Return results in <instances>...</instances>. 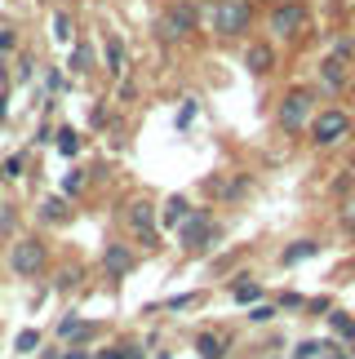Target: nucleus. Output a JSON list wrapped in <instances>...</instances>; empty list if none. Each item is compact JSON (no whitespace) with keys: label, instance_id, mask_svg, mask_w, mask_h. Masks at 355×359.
<instances>
[{"label":"nucleus","instance_id":"nucleus-36","mask_svg":"<svg viewBox=\"0 0 355 359\" xmlns=\"http://www.w3.org/2000/svg\"><path fill=\"white\" fill-rule=\"evenodd\" d=\"M196 116H200V98H187L182 107H178L173 124H178V129H191V120H196Z\"/></svg>","mask_w":355,"mask_h":359},{"label":"nucleus","instance_id":"nucleus-50","mask_svg":"<svg viewBox=\"0 0 355 359\" xmlns=\"http://www.w3.org/2000/svg\"><path fill=\"white\" fill-rule=\"evenodd\" d=\"M351 32H355V18H351Z\"/></svg>","mask_w":355,"mask_h":359},{"label":"nucleus","instance_id":"nucleus-47","mask_svg":"<svg viewBox=\"0 0 355 359\" xmlns=\"http://www.w3.org/2000/svg\"><path fill=\"white\" fill-rule=\"evenodd\" d=\"M347 98L355 102V72H351V85H347Z\"/></svg>","mask_w":355,"mask_h":359},{"label":"nucleus","instance_id":"nucleus-12","mask_svg":"<svg viewBox=\"0 0 355 359\" xmlns=\"http://www.w3.org/2000/svg\"><path fill=\"white\" fill-rule=\"evenodd\" d=\"M133 266H138V248H133V244L112 240L102 248V275H107V280H125V275H133Z\"/></svg>","mask_w":355,"mask_h":359},{"label":"nucleus","instance_id":"nucleus-24","mask_svg":"<svg viewBox=\"0 0 355 359\" xmlns=\"http://www.w3.org/2000/svg\"><path fill=\"white\" fill-rule=\"evenodd\" d=\"M196 351H200V359H222V355H227V337L200 333V337H196Z\"/></svg>","mask_w":355,"mask_h":359},{"label":"nucleus","instance_id":"nucleus-4","mask_svg":"<svg viewBox=\"0 0 355 359\" xmlns=\"http://www.w3.org/2000/svg\"><path fill=\"white\" fill-rule=\"evenodd\" d=\"M316 102H320V89L316 85H289V89L280 93V102H276V129L284 137H302L311 116L320 111Z\"/></svg>","mask_w":355,"mask_h":359},{"label":"nucleus","instance_id":"nucleus-23","mask_svg":"<svg viewBox=\"0 0 355 359\" xmlns=\"http://www.w3.org/2000/svg\"><path fill=\"white\" fill-rule=\"evenodd\" d=\"M133 248H138V253H160V248H165V236H160V226H142V231H133Z\"/></svg>","mask_w":355,"mask_h":359},{"label":"nucleus","instance_id":"nucleus-1","mask_svg":"<svg viewBox=\"0 0 355 359\" xmlns=\"http://www.w3.org/2000/svg\"><path fill=\"white\" fill-rule=\"evenodd\" d=\"M257 5L262 0H209L204 5V32L213 45H244L257 32Z\"/></svg>","mask_w":355,"mask_h":359},{"label":"nucleus","instance_id":"nucleus-18","mask_svg":"<svg viewBox=\"0 0 355 359\" xmlns=\"http://www.w3.org/2000/svg\"><path fill=\"white\" fill-rule=\"evenodd\" d=\"M320 248H324L320 240H311V236H302V240H293V244H284V248H280V266H297V262L316 257Z\"/></svg>","mask_w":355,"mask_h":359},{"label":"nucleus","instance_id":"nucleus-27","mask_svg":"<svg viewBox=\"0 0 355 359\" xmlns=\"http://www.w3.org/2000/svg\"><path fill=\"white\" fill-rule=\"evenodd\" d=\"M85 187H89V173H85V169H67V177H62V196H67V200L85 196Z\"/></svg>","mask_w":355,"mask_h":359},{"label":"nucleus","instance_id":"nucleus-5","mask_svg":"<svg viewBox=\"0 0 355 359\" xmlns=\"http://www.w3.org/2000/svg\"><path fill=\"white\" fill-rule=\"evenodd\" d=\"M217 244H222V222L213 217V204H191V213L178 226V248L196 257V253H213Z\"/></svg>","mask_w":355,"mask_h":359},{"label":"nucleus","instance_id":"nucleus-20","mask_svg":"<svg viewBox=\"0 0 355 359\" xmlns=\"http://www.w3.org/2000/svg\"><path fill=\"white\" fill-rule=\"evenodd\" d=\"M53 147H58L67 160H76L80 151H85V137H80V129H72V124H58V133H53Z\"/></svg>","mask_w":355,"mask_h":359},{"label":"nucleus","instance_id":"nucleus-10","mask_svg":"<svg viewBox=\"0 0 355 359\" xmlns=\"http://www.w3.org/2000/svg\"><path fill=\"white\" fill-rule=\"evenodd\" d=\"M98 49H102V76L112 80V85H116V80L125 76V72H133V62H129V45H125V36H120V32H112V27H107L102 40H98Z\"/></svg>","mask_w":355,"mask_h":359},{"label":"nucleus","instance_id":"nucleus-46","mask_svg":"<svg viewBox=\"0 0 355 359\" xmlns=\"http://www.w3.org/2000/svg\"><path fill=\"white\" fill-rule=\"evenodd\" d=\"M9 120V89H0V124Z\"/></svg>","mask_w":355,"mask_h":359},{"label":"nucleus","instance_id":"nucleus-45","mask_svg":"<svg viewBox=\"0 0 355 359\" xmlns=\"http://www.w3.org/2000/svg\"><path fill=\"white\" fill-rule=\"evenodd\" d=\"M58 359H93V351H85V346H67Z\"/></svg>","mask_w":355,"mask_h":359},{"label":"nucleus","instance_id":"nucleus-17","mask_svg":"<svg viewBox=\"0 0 355 359\" xmlns=\"http://www.w3.org/2000/svg\"><path fill=\"white\" fill-rule=\"evenodd\" d=\"M257 297H262V280H253L249 271H240L236 280H231V302H236V306H253Z\"/></svg>","mask_w":355,"mask_h":359},{"label":"nucleus","instance_id":"nucleus-49","mask_svg":"<svg viewBox=\"0 0 355 359\" xmlns=\"http://www.w3.org/2000/svg\"><path fill=\"white\" fill-rule=\"evenodd\" d=\"M58 5H72V9H76V5H80V0H58Z\"/></svg>","mask_w":355,"mask_h":359},{"label":"nucleus","instance_id":"nucleus-43","mask_svg":"<svg viewBox=\"0 0 355 359\" xmlns=\"http://www.w3.org/2000/svg\"><path fill=\"white\" fill-rule=\"evenodd\" d=\"M276 306H280V311H302V306H307V297H302V293H280Z\"/></svg>","mask_w":355,"mask_h":359},{"label":"nucleus","instance_id":"nucleus-2","mask_svg":"<svg viewBox=\"0 0 355 359\" xmlns=\"http://www.w3.org/2000/svg\"><path fill=\"white\" fill-rule=\"evenodd\" d=\"M311 22H316L311 0H271L262 13V27L276 45H297L302 36H311Z\"/></svg>","mask_w":355,"mask_h":359},{"label":"nucleus","instance_id":"nucleus-41","mask_svg":"<svg viewBox=\"0 0 355 359\" xmlns=\"http://www.w3.org/2000/svg\"><path fill=\"white\" fill-rule=\"evenodd\" d=\"M351 187H355V169H342V173L333 177V187H329V191H333V196H347Z\"/></svg>","mask_w":355,"mask_h":359},{"label":"nucleus","instance_id":"nucleus-7","mask_svg":"<svg viewBox=\"0 0 355 359\" xmlns=\"http://www.w3.org/2000/svg\"><path fill=\"white\" fill-rule=\"evenodd\" d=\"M49 240L45 236H18V240H9V253H5V266L9 275H18V280H40V275L49 271Z\"/></svg>","mask_w":355,"mask_h":359},{"label":"nucleus","instance_id":"nucleus-19","mask_svg":"<svg viewBox=\"0 0 355 359\" xmlns=\"http://www.w3.org/2000/svg\"><path fill=\"white\" fill-rule=\"evenodd\" d=\"M36 72H40L36 53H32V49H18V53H13V76H9V85H32Z\"/></svg>","mask_w":355,"mask_h":359},{"label":"nucleus","instance_id":"nucleus-26","mask_svg":"<svg viewBox=\"0 0 355 359\" xmlns=\"http://www.w3.org/2000/svg\"><path fill=\"white\" fill-rule=\"evenodd\" d=\"M27 173V151H13V156L0 160V182H13V177Z\"/></svg>","mask_w":355,"mask_h":359},{"label":"nucleus","instance_id":"nucleus-15","mask_svg":"<svg viewBox=\"0 0 355 359\" xmlns=\"http://www.w3.org/2000/svg\"><path fill=\"white\" fill-rule=\"evenodd\" d=\"M36 217H40V226H67L72 222V200H67L62 191L58 196H45L36 204Z\"/></svg>","mask_w":355,"mask_h":359},{"label":"nucleus","instance_id":"nucleus-28","mask_svg":"<svg viewBox=\"0 0 355 359\" xmlns=\"http://www.w3.org/2000/svg\"><path fill=\"white\" fill-rule=\"evenodd\" d=\"M133 98H138V80H133V72H125L116 80V107H133Z\"/></svg>","mask_w":355,"mask_h":359},{"label":"nucleus","instance_id":"nucleus-35","mask_svg":"<svg viewBox=\"0 0 355 359\" xmlns=\"http://www.w3.org/2000/svg\"><path fill=\"white\" fill-rule=\"evenodd\" d=\"M129 351H133V341H107V346L93 351V359H129Z\"/></svg>","mask_w":355,"mask_h":359},{"label":"nucleus","instance_id":"nucleus-25","mask_svg":"<svg viewBox=\"0 0 355 359\" xmlns=\"http://www.w3.org/2000/svg\"><path fill=\"white\" fill-rule=\"evenodd\" d=\"M329 53H333V58H342V62H351V67H355V32H337V36L329 40Z\"/></svg>","mask_w":355,"mask_h":359},{"label":"nucleus","instance_id":"nucleus-14","mask_svg":"<svg viewBox=\"0 0 355 359\" xmlns=\"http://www.w3.org/2000/svg\"><path fill=\"white\" fill-rule=\"evenodd\" d=\"M156 222H160V200H152V196H133V200L125 204V226H129V231L156 226Z\"/></svg>","mask_w":355,"mask_h":359},{"label":"nucleus","instance_id":"nucleus-21","mask_svg":"<svg viewBox=\"0 0 355 359\" xmlns=\"http://www.w3.org/2000/svg\"><path fill=\"white\" fill-rule=\"evenodd\" d=\"M191 213V200L187 196H169V200H160V222L165 226H182V217Z\"/></svg>","mask_w":355,"mask_h":359},{"label":"nucleus","instance_id":"nucleus-48","mask_svg":"<svg viewBox=\"0 0 355 359\" xmlns=\"http://www.w3.org/2000/svg\"><path fill=\"white\" fill-rule=\"evenodd\" d=\"M36 5H49V9H53V5H58V0H36Z\"/></svg>","mask_w":355,"mask_h":359},{"label":"nucleus","instance_id":"nucleus-11","mask_svg":"<svg viewBox=\"0 0 355 359\" xmlns=\"http://www.w3.org/2000/svg\"><path fill=\"white\" fill-rule=\"evenodd\" d=\"M67 72H72L76 80L80 76H98L102 72V49H98V40H93L89 32H80V40H72V58H67Z\"/></svg>","mask_w":355,"mask_h":359},{"label":"nucleus","instance_id":"nucleus-29","mask_svg":"<svg viewBox=\"0 0 355 359\" xmlns=\"http://www.w3.org/2000/svg\"><path fill=\"white\" fill-rule=\"evenodd\" d=\"M40 346H45V333H40V328H22V333L13 337V351H22V355H32Z\"/></svg>","mask_w":355,"mask_h":359},{"label":"nucleus","instance_id":"nucleus-54","mask_svg":"<svg viewBox=\"0 0 355 359\" xmlns=\"http://www.w3.org/2000/svg\"><path fill=\"white\" fill-rule=\"evenodd\" d=\"M329 359H333V355H329Z\"/></svg>","mask_w":355,"mask_h":359},{"label":"nucleus","instance_id":"nucleus-8","mask_svg":"<svg viewBox=\"0 0 355 359\" xmlns=\"http://www.w3.org/2000/svg\"><path fill=\"white\" fill-rule=\"evenodd\" d=\"M244 72L257 76V80H267V76H276V67H280V45L271 36H253V40H244Z\"/></svg>","mask_w":355,"mask_h":359},{"label":"nucleus","instance_id":"nucleus-52","mask_svg":"<svg viewBox=\"0 0 355 359\" xmlns=\"http://www.w3.org/2000/svg\"><path fill=\"white\" fill-rule=\"evenodd\" d=\"M0 209H5V204H0Z\"/></svg>","mask_w":355,"mask_h":359},{"label":"nucleus","instance_id":"nucleus-38","mask_svg":"<svg viewBox=\"0 0 355 359\" xmlns=\"http://www.w3.org/2000/svg\"><path fill=\"white\" fill-rule=\"evenodd\" d=\"M80 328H85V320H80L76 311H67V320L58 324V337H67V341H76V333H80Z\"/></svg>","mask_w":355,"mask_h":359},{"label":"nucleus","instance_id":"nucleus-33","mask_svg":"<svg viewBox=\"0 0 355 359\" xmlns=\"http://www.w3.org/2000/svg\"><path fill=\"white\" fill-rule=\"evenodd\" d=\"M200 306V293H178V297H165L156 311H196Z\"/></svg>","mask_w":355,"mask_h":359},{"label":"nucleus","instance_id":"nucleus-16","mask_svg":"<svg viewBox=\"0 0 355 359\" xmlns=\"http://www.w3.org/2000/svg\"><path fill=\"white\" fill-rule=\"evenodd\" d=\"M49 27H53V40H58V45H67V40L80 32V13H76L72 5H53V9H49Z\"/></svg>","mask_w":355,"mask_h":359},{"label":"nucleus","instance_id":"nucleus-3","mask_svg":"<svg viewBox=\"0 0 355 359\" xmlns=\"http://www.w3.org/2000/svg\"><path fill=\"white\" fill-rule=\"evenodd\" d=\"M156 40L160 45H191L200 32H204V5L200 0H169L165 9H160V18H156Z\"/></svg>","mask_w":355,"mask_h":359},{"label":"nucleus","instance_id":"nucleus-37","mask_svg":"<svg viewBox=\"0 0 355 359\" xmlns=\"http://www.w3.org/2000/svg\"><path fill=\"white\" fill-rule=\"evenodd\" d=\"M329 355V341H297L293 346V359H320Z\"/></svg>","mask_w":355,"mask_h":359},{"label":"nucleus","instance_id":"nucleus-13","mask_svg":"<svg viewBox=\"0 0 355 359\" xmlns=\"http://www.w3.org/2000/svg\"><path fill=\"white\" fill-rule=\"evenodd\" d=\"M209 191H213L222 204H240V200L253 191V177H249V173H222V177H209Z\"/></svg>","mask_w":355,"mask_h":359},{"label":"nucleus","instance_id":"nucleus-53","mask_svg":"<svg viewBox=\"0 0 355 359\" xmlns=\"http://www.w3.org/2000/svg\"><path fill=\"white\" fill-rule=\"evenodd\" d=\"M267 5H271V0H267Z\"/></svg>","mask_w":355,"mask_h":359},{"label":"nucleus","instance_id":"nucleus-22","mask_svg":"<svg viewBox=\"0 0 355 359\" xmlns=\"http://www.w3.org/2000/svg\"><path fill=\"white\" fill-rule=\"evenodd\" d=\"M324 320H329V328H333L337 341H355V315L351 311H329Z\"/></svg>","mask_w":355,"mask_h":359},{"label":"nucleus","instance_id":"nucleus-9","mask_svg":"<svg viewBox=\"0 0 355 359\" xmlns=\"http://www.w3.org/2000/svg\"><path fill=\"white\" fill-rule=\"evenodd\" d=\"M351 72H355L351 62L333 58V53H324V58L316 62V89H320V98H342L347 85H351Z\"/></svg>","mask_w":355,"mask_h":359},{"label":"nucleus","instance_id":"nucleus-40","mask_svg":"<svg viewBox=\"0 0 355 359\" xmlns=\"http://www.w3.org/2000/svg\"><path fill=\"white\" fill-rule=\"evenodd\" d=\"M13 226H18V213H13V204H5V209H0V240L13 236Z\"/></svg>","mask_w":355,"mask_h":359},{"label":"nucleus","instance_id":"nucleus-34","mask_svg":"<svg viewBox=\"0 0 355 359\" xmlns=\"http://www.w3.org/2000/svg\"><path fill=\"white\" fill-rule=\"evenodd\" d=\"M112 107H116V102H107V98L93 102V111H89V129H107V124H112Z\"/></svg>","mask_w":355,"mask_h":359},{"label":"nucleus","instance_id":"nucleus-42","mask_svg":"<svg viewBox=\"0 0 355 359\" xmlns=\"http://www.w3.org/2000/svg\"><path fill=\"white\" fill-rule=\"evenodd\" d=\"M337 226H342L347 236H355V200H351V204H342V209H337Z\"/></svg>","mask_w":355,"mask_h":359},{"label":"nucleus","instance_id":"nucleus-6","mask_svg":"<svg viewBox=\"0 0 355 359\" xmlns=\"http://www.w3.org/2000/svg\"><path fill=\"white\" fill-rule=\"evenodd\" d=\"M351 133H355V116H351V107H320L316 116H311L307 124V142L316 147V151H333V147H342L351 142Z\"/></svg>","mask_w":355,"mask_h":359},{"label":"nucleus","instance_id":"nucleus-44","mask_svg":"<svg viewBox=\"0 0 355 359\" xmlns=\"http://www.w3.org/2000/svg\"><path fill=\"white\" fill-rule=\"evenodd\" d=\"M302 311H311V315H329V311H333V302H329V297H311Z\"/></svg>","mask_w":355,"mask_h":359},{"label":"nucleus","instance_id":"nucleus-32","mask_svg":"<svg viewBox=\"0 0 355 359\" xmlns=\"http://www.w3.org/2000/svg\"><path fill=\"white\" fill-rule=\"evenodd\" d=\"M58 93H67V76H62V67H45V98H58Z\"/></svg>","mask_w":355,"mask_h":359},{"label":"nucleus","instance_id":"nucleus-31","mask_svg":"<svg viewBox=\"0 0 355 359\" xmlns=\"http://www.w3.org/2000/svg\"><path fill=\"white\" fill-rule=\"evenodd\" d=\"M80 280H85V266H62L58 280H53V288H58V293H72Z\"/></svg>","mask_w":355,"mask_h":359},{"label":"nucleus","instance_id":"nucleus-39","mask_svg":"<svg viewBox=\"0 0 355 359\" xmlns=\"http://www.w3.org/2000/svg\"><path fill=\"white\" fill-rule=\"evenodd\" d=\"M53 133H58V124H53V120H40V124H36L32 147H49V142H53Z\"/></svg>","mask_w":355,"mask_h":359},{"label":"nucleus","instance_id":"nucleus-51","mask_svg":"<svg viewBox=\"0 0 355 359\" xmlns=\"http://www.w3.org/2000/svg\"><path fill=\"white\" fill-rule=\"evenodd\" d=\"M0 27H5V18H0Z\"/></svg>","mask_w":355,"mask_h":359},{"label":"nucleus","instance_id":"nucleus-30","mask_svg":"<svg viewBox=\"0 0 355 359\" xmlns=\"http://www.w3.org/2000/svg\"><path fill=\"white\" fill-rule=\"evenodd\" d=\"M276 315H280V306H276V302H253L244 320H249V324H271Z\"/></svg>","mask_w":355,"mask_h":359}]
</instances>
